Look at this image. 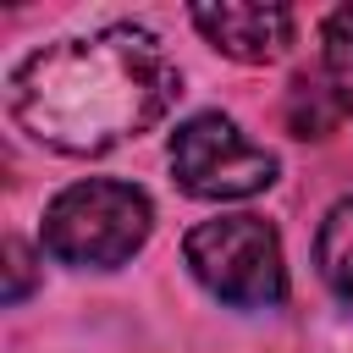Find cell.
<instances>
[{
	"label": "cell",
	"mask_w": 353,
	"mask_h": 353,
	"mask_svg": "<svg viewBox=\"0 0 353 353\" xmlns=\"http://www.w3.org/2000/svg\"><path fill=\"white\" fill-rule=\"evenodd\" d=\"M149 226H154V204L143 188L94 176V182H72L50 199L44 248L77 270H116L149 243Z\"/></svg>",
	"instance_id": "7a4b0ae2"
},
{
	"label": "cell",
	"mask_w": 353,
	"mask_h": 353,
	"mask_svg": "<svg viewBox=\"0 0 353 353\" xmlns=\"http://www.w3.org/2000/svg\"><path fill=\"white\" fill-rule=\"evenodd\" d=\"M171 176L182 193L226 204V199H254L276 182V154L254 138H243V127L221 110L188 116L171 132Z\"/></svg>",
	"instance_id": "277c9868"
},
{
	"label": "cell",
	"mask_w": 353,
	"mask_h": 353,
	"mask_svg": "<svg viewBox=\"0 0 353 353\" xmlns=\"http://www.w3.org/2000/svg\"><path fill=\"white\" fill-rule=\"evenodd\" d=\"M347 116H353V83L336 72H303L281 99V121L292 138H331Z\"/></svg>",
	"instance_id": "8992f818"
},
{
	"label": "cell",
	"mask_w": 353,
	"mask_h": 353,
	"mask_svg": "<svg viewBox=\"0 0 353 353\" xmlns=\"http://www.w3.org/2000/svg\"><path fill=\"white\" fill-rule=\"evenodd\" d=\"M182 259L199 287L232 309H270L287 292L281 237L259 215H215L182 237Z\"/></svg>",
	"instance_id": "3957f363"
},
{
	"label": "cell",
	"mask_w": 353,
	"mask_h": 353,
	"mask_svg": "<svg viewBox=\"0 0 353 353\" xmlns=\"http://www.w3.org/2000/svg\"><path fill=\"white\" fill-rule=\"evenodd\" d=\"M6 276H11L6 281V303H22L28 298V281H33V259H28V248L17 237L6 243Z\"/></svg>",
	"instance_id": "9c48e42d"
},
{
	"label": "cell",
	"mask_w": 353,
	"mask_h": 353,
	"mask_svg": "<svg viewBox=\"0 0 353 353\" xmlns=\"http://www.w3.org/2000/svg\"><path fill=\"white\" fill-rule=\"evenodd\" d=\"M182 94V72L149 28L116 22L33 50L11 72V116L61 154H105L149 132Z\"/></svg>",
	"instance_id": "6da1fadb"
},
{
	"label": "cell",
	"mask_w": 353,
	"mask_h": 353,
	"mask_svg": "<svg viewBox=\"0 0 353 353\" xmlns=\"http://www.w3.org/2000/svg\"><path fill=\"white\" fill-rule=\"evenodd\" d=\"M314 265H320V281L353 303V199H336L320 221V237H314Z\"/></svg>",
	"instance_id": "52a82bcc"
},
{
	"label": "cell",
	"mask_w": 353,
	"mask_h": 353,
	"mask_svg": "<svg viewBox=\"0 0 353 353\" xmlns=\"http://www.w3.org/2000/svg\"><path fill=\"white\" fill-rule=\"evenodd\" d=\"M320 55H325V72L347 77L353 83V6H336L320 28Z\"/></svg>",
	"instance_id": "ba28073f"
},
{
	"label": "cell",
	"mask_w": 353,
	"mask_h": 353,
	"mask_svg": "<svg viewBox=\"0 0 353 353\" xmlns=\"http://www.w3.org/2000/svg\"><path fill=\"white\" fill-rule=\"evenodd\" d=\"M193 28L232 61L243 66H270L292 44V11L287 6H259V0H204L188 11Z\"/></svg>",
	"instance_id": "5b68a950"
}]
</instances>
